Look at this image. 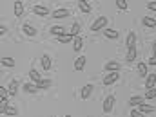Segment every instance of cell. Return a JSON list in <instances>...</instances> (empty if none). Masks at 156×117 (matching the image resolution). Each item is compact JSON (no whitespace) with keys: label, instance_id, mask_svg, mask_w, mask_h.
<instances>
[{"label":"cell","instance_id":"6da1fadb","mask_svg":"<svg viewBox=\"0 0 156 117\" xmlns=\"http://www.w3.org/2000/svg\"><path fill=\"white\" fill-rule=\"evenodd\" d=\"M104 29H107V16H98L93 22L91 31H104Z\"/></svg>","mask_w":156,"mask_h":117},{"label":"cell","instance_id":"7a4b0ae2","mask_svg":"<svg viewBox=\"0 0 156 117\" xmlns=\"http://www.w3.org/2000/svg\"><path fill=\"white\" fill-rule=\"evenodd\" d=\"M113 108H115V96H107L104 99V112L105 114H111Z\"/></svg>","mask_w":156,"mask_h":117},{"label":"cell","instance_id":"3957f363","mask_svg":"<svg viewBox=\"0 0 156 117\" xmlns=\"http://www.w3.org/2000/svg\"><path fill=\"white\" fill-rule=\"evenodd\" d=\"M71 15V11L69 9H66V7H60V9H56V11H53V18H56V20H62V18H67Z\"/></svg>","mask_w":156,"mask_h":117},{"label":"cell","instance_id":"277c9868","mask_svg":"<svg viewBox=\"0 0 156 117\" xmlns=\"http://www.w3.org/2000/svg\"><path fill=\"white\" fill-rule=\"evenodd\" d=\"M120 79V72H109L104 76V85H113Z\"/></svg>","mask_w":156,"mask_h":117},{"label":"cell","instance_id":"5b68a950","mask_svg":"<svg viewBox=\"0 0 156 117\" xmlns=\"http://www.w3.org/2000/svg\"><path fill=\"white\" fill-rule=\"evenodd\" d=\"M93 85L91 83H87V85H83L82 86V92H80V96H82V99H89L91 97V94H93Z\"/></svg>","mask_w":156,"mask_h":117},{"label":"cell","instance_id":"8992f818","mask_svg":"<svg viewBox=\"0 0 156 117\" xmlns=\"http://www.w3.org/2000/svg\"><path fill=\"white\" fill-rule=\"evenodd\" d=\"M33 13H35V15H38V16H47V15H49V7L37 4V5H33Z\"/></svg>","mask_w":156,"mask_h":117},{"label":"cell","instance_id":"52a82bcc","mask_svg":"<svg viewBox=\"0 0 156 117\" xmlns=\"http://www.w3.org/2000/svg\"><path fill=\"white\" fill-rule=\"evenodd\" d=\"M22 31H24V34H26V36H29V38L37 36V29H35L31 24H24V25H22Z\"/></svg>","mask_w":156,"mask_h":117},{"label":"cell","instance_id":"ba28073f","mask_svg":"<svg viewBox=\"0 0 156 117\" xmlns=\"http://www.w3.org/2000/svg\"><path fill=\"white\" fill-rule=\"evenodd\" d=\"M125 45H127V49H133L136 45V33L134 31H129V34L125 38Z\"/></svg>","mask_w":156,"mask_h":117},{"label":"cell","instance_id":"9c48e42d","mask_svg":"<svg viewBox=\"0 0 156 117\" xmlns=\"http://www.w3.org/2000/svg\"><path fill=\"white\" fill-rule=\"evenodd\" d=\"M105 72H120V63L118 61H107L105 63Z\"/></svg>","mask_w":156,"mask_h":117},{"label":"cell","instance_id":"30bf717a","mask_svg":"<svg viewBox=\"0 0 156 117\" xmlns=\"http://www.w3.org/2000/svg\"><path fill=\"white\" fill-rule=\"evenodd\" d=\"M154 85H156V74L149 72V76L145 78V88L151 90V88H154Z\"/></svg>","mask_w":156,"mask_h":117},{"label":"cell","instance_id":"8fae6325","mask_svg":"<svg viewBox=\"0 0 156 117\" xmlns=\"http://www.w3.org/2000/svg\"><path fill=\"white\" fill-rule=\"evenodd\" d=\"M85 61H87V58L85 56H78L76 58V61H75V70H83L85 69Z\"/></svg>","mask_w":156,"mask_h":117},{"label":"cell","instance_id":"7c38bea8","mask_svg":"<svg viewBox=\"0 0 156 117\" xmlns=\"http://www.w3.org/2000/svg\"><path fill=\"white\" fill-rule=\"evenodd\" d=\"M49 33H51V34H55L56 38H58V36H64V34H67V33H66V29H64L62 25H53Z\"/></svg>","mask_w":156,"mask_h":117},{"label":"cell","instance_id":"4fadbf2b","mask_svg":"<svg viewBox=\"0 0 156 117\" xmlns=\"http://www.w3.org/2000/svg\"><path fill=\"white\" fill-rule=\"evenodd\" d=\"M144 99H145V97H142V96H133V97L129 99V105H131L133 108H136V106L144 105Z\"/></svg>","mask_w":156,"mask_h":117},{"label":"cell","instance_id":"5bb4252c","mask_svg":"<svg viewBox=\"0 0 156 117\" xmlns=\"http://www.w3.org/2000/svg\"><path fill=\"white\" fill-rule=\"evenodd\" d=\"M136 56H138V52H136V47H133V49H127V56H125V60H127L129 63H133V61L136 60Z\"/></svg>","mask_w":156,"mask_h":117},{"label":"cell","instance_id":"9a60e30c","mask_svg":"<svg viewBox=\"0 0 156 117\" xmlns=\"http://www.w3.org/2000/svg\"><path fill=\"white\" fill-rule=\"evenodd\" d=\"M7 90H9V96H16V90H18V81H16V79H11V81H9Z\"/></svg>","mask_w":156,"mask_h":117},{"label":"cell","instance_id":"2e32d148","mask_svg":"<svg viewBox=\"0 0 156 117\" xmlns=\"http://www.w3.org/2000/svg\"><path fill=\"white\" fill-rule=\"evenodd\" d=\"M22 88H24V92H27V94H35V92L38 90V85H37V83H26Z\"/></svg>","mask_w":156,"mask_h":117},{"label":"cell","instance_id":"e0dca14e","mask_svg":"<svg viewBox=\"0 0 156 117\" xmlns=\"http://www.w3.org/2000/svg\"><path fill=\"white\" fill-rule=\"evenodd\" d=\"M104 33H105V36L109 40H116L120 36V33H118L116 29H111V27H107V29H104Z\"/></svg>","mask_w":156,"mask_h":117},{"label":"cell","instance_id":"ac0fdd59","mask_svg":"<svg viewBox=\"0 0 156 117\" xmlns=\"http://www.w3.org/2000/svg\"><path fill=\"white\" fill-rule=\"evenodd\" d=\"M142 24H144L145 27H156V18H153V16H144Z\"/></svg>","mask_w":156,"mask_h":117},{"label":"cell","instance_id":"d6986e66","mask_svg":"<svg viewBox=\"0 0 156 117\" xmlns=\"http://www.w3.org/2000/svg\"><path fill=\"white\" fill-rule=\"evenodd\" d=\"M0 63H2V67H9V69H11V67H15V60H13L11 56L2 58V60H0Z\"/></svg>","mask_w":156,"mask_h":117},{"label":"cell","instance_id":"ffe728a7","mask_svg":"<svg viewBox=\"0 0 156 117\" xmlns=\"http://www.w3.org/2000/svg\"><path fill=\"white\" fill-rule=\"evenodd\" d=\"M138 74H140L142 78H147V76H149V69H147L145 63H138Z\"/></svg>","mask_w":156,"mask_h":117},{"label":"cell","instance_id":"44dd1931","mask_svg":"<svg viewBox=\"0 0 156 117\" xmlns=\"http://www.w3.org/2000/svg\"><path fill=\"white\" fill-rule=\"evenodd\" d=\"M138 108H140V112H142V114H145V115L154 112V106H153V105H145V103H144V105H140Z\"/></svg>","mask_w":156,"mask_h":117},{"label":"cell","instance_id":"7402d4cb","mask_svg":"<svg viewBox=\"0 0 156 117\" xmlns=\"http://www.w3.org/2000/svg\"><path fill=\"white\" fill-rule=\"evenodd\" d=\"M82 47H83V40H82V36H75V40H73V49L75 50H82Z\"/></svg>","mask_w":156,"mask_h":117},{"label":"cell","instance_id":"603a6c76","mask_svg":"<svg viewBox=\"0 0 156 117\" xmlns=\"http://www.w3.org/2000/svg\"><path fill=\"white\" fill-rule=\"evenodd\" d=\"M51 65H53L51 58H49L47 54H44V56H42V67H44L45 70H49V69H51Z\"/></svg>","mask_w":156,"mask_h":117},{"label":"cell","instance_id":"cb8c5ba5","mask_svg":"<svg viewBox=\"0 0 156 117\" xmlns=\"http://www.w3.org/2000/svg\"><path fill=\"white\" fill-rule=\"evenodd\" d=\"M78 7H80L83 13H91V4L85 2V0H80V2H78Z\"/></svg>","mask_w":156,"mask_h":117},{"label":"cell","instance_id":"d4e9b609","mask_svg":"<svg viewBox=\"0 0 156 117\" xmlns=\"http://www.w3.org/2000/svg\"><path fill=\"white\" fill-rule=\"evenodd\" d=\"M13 9H15V15L16 16H22L24 15V4L22 2H15V7Z\"/></svg>","mask_w":156,"mask_h":117},{"label":"cell","instance_id":"484cf974","mask_svg":"<svg viewBox=\"0 0 156 117\" xmlns=\"http://www.w3.org/2000/svg\"><path fill=\"white\" fill-rule=\"evenodd\" d=\"M73 40H75V36L69 34V33L64 34V36H58V41H60V43H73Z\"/></svg>","mask_w":156,"mask_h":117},{"label":"cell","instance_id":"4316f807","mask_svg":"<svg viewBox=\"0 0 156 117\" xmlns=\"http://www.w3.org/2000/svg\"><path fill=\"white\" fill-rule=\"evenodd\" d=\"M29 78L33 79V83H40V74H38V70H35V69H31L29 70Z\"/></svg>","mask_w":156,"mask_h":117},{"label":"cell","instance_id":"83f0119b","mask_svg":"<svg viewBox=\"0 0 156 117\" xmlns=\"http://www.w3.org/2000/svg\"><path fill=\"white\" fill-rule=\"evenodd\" d=\"M80 29H82V25H80L78 22H75V24L71 25V31H69V34H73V36H78V33H80Z\"/></svg>","mask_w":156,"mask_h":117},{"label":"cell","instance_id":"f1b7e54d","mask_svg":"<svg viewBox=\"0 0 156 117\" xmlns=\"http://www.w3.org/2000/svg\"><path fill=\"white\" fill-rule=\"evenodd\" d=\"M37 85H38V88H49V86H51V85H53V83H51V79H40V83H37Z\"/></svg>","mask_w":156,"mask_h":117},{"label":"cell","instance_id":"f546056e","mask_svg":"<svg viewBox=\"0 0 156 117\" xmlns=\"http://www.w3.org/2000/svg\"><path fill=\"white\" fill-rule=\"evenodd\" d=\"M4 114H5V115H16V114H18V110H16L15 106H11V105H9V106L4 110Z\"/></svg>","mask_w":156,"mask_h":117},{"label":"cell","instance_id":"4dcf8cb0","mask_svg":"<svg viewBox=\"0 0 156 117\" xmlns=\"http://www.w3.org/2000/svg\"><path fill=\"white\" fill-rule=\"evenodd\" d=\"M116 7L118 9H122V11H127V9H129V5H127L125 0H116Z\"/></svg>","mask_w":156,"mask_h":117},{"label":"cell","instance_id":"1f68e13d","mask_svg":"<svg viewBox=\"0 0 156 117\" xmlns=\"http://www.w3.org/2000/svg\"><path fill=\"white\" fill-rule=\"evenodd\" d=\"M156 97V88H151L145 92V99H154Z\"/></svg>","mask_w":156,"mask_h":117},{"label":"cell","instance_id":"d6a6232c","mask_svg":"<svg viewBox=\"0 0 156 117\" xmlns=\"http://www.w3.org/2000/svg\"><path fill=\"white\" fill-rule=\"evenodd\" d=\"M131 117H145V114H142L140 110H134V108H133V112H131Z\"/></svg>","mask_w":156,"mask_h":117},{"label":"cell","instance_id":"836d02e7","mask_svg":"<svg viewBox=\"0 0 156 117\" xmlns=\"http://www.w3.org/2000/svg\"><path fill=\"white\" fill-rule=\"evenodd\" d=\"M147 7H149L151 11H156V2H147Z\"/></svg>","mask_w":156,"mask_h":117},{"label":"cell","instance_id":"e575fe53","mask_svg":"<svg viewBox=\"0 0 156 117\" xmlns=\"http://www.w3.org/2000/svg\"><path fill=\"white\" fill-rule=\"evenodd\" d=\"M5 33H7V27H5V25H2V27H0V34H2V36H4V34H5Z\"/></svg>","mask_w":156,"mask_h":117},{"label":"cell","instance_id":"d590c367","mask_svg":"<svg viewBox=\"0 0 156 117\" xmlns=\"http://www.w3.org/2000/svg\"><path fill=\"white\" fill-rule=\"evenodd\" d=\"M149 65H154V67H156V56H153V58L149 60Z\"/></svg>","mask_w":156,"mask_h":117},{"label":"cell","instance_id":"8d00e7d4","mask_svg":"<svg viewBox=\"0 0 156 117\" xmlns=\"http://www.w3.org/2000/svg\"><path fill=\"white\" fill-rule=\"evenodd\" d=\"M153 56H156V40L153 41Z\"/></svg>","mask_w":156,"mask_h":117},{"label":"cell","instance_id":"74e56055","mask_svg":"<svg viewBox=\"0 0 156 117\" xmlns=\"http://www.w3.org/2000/svg\"><path fill=\"white\" fill-rule=\"evenodd\" d=\"M66 117H73V115H66Z\"/></svg>","mask_w":156,"mask_h":117},{"label":"cell","instance_id":"f35d334b","mask_svg":"<svg viewBox=\"0 0 156 117\" xmlns=\"http://www.w3.org/2000/svg\"><path fill=\"white\" fill-rule=\"evenodd\" d=\"M51 117H56V115H51Z\"/></svg>","mask_w":156,"mask_h":117}]
</instances>
